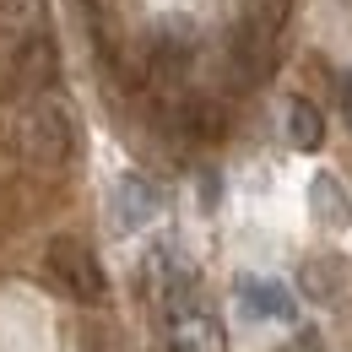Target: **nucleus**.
Masks as SVG:
<instances>
[{
    "mask_svg": "<svg viewBox=\"0 0 352 352\" xmlns=\"http://www.w3.org/2000/svg\"><path fill=\"white\" fill-rule=\"evenodd\" d=\"M287 11H293V0H244L239 28H233V65H239V82L244 87H261L265 76H271Z\"/></svg>",
    "mask_w": 352,
    "mask_h": 352,
    "instance_id": "nucleus-1",
    "label": "nucleus"
},
{
    "mask_svg": "<svg viewBox=\"0 0 352 352\" xmlns=\"http://www.w3.org/2000/svg\"><path fill=\"white\" fill-rule=\"evenodd\" d=\"M22 157L33 168H65L76 157V114L60 98L38 92L28 103V114H22Z\"/></svg>",
    "mask_w": 352,
    "mask_h": 352,
    "instance_id": "nucleus-2",
    "label": "nucleus"
},
{
    "mask_svg": "<svg viewBox=\"0 0 352 352\" xmlns=\"http://www.w3.org/2000/svg\"><path fill=\"white\" fill-rule=\"evenodd\" d=\"M44 265L49 276L60 282V293H71L76 304H103V293H109V276H103V265H98V255H92L82 239H49L44 250Z\"/></svg>",
    "mask_w": 352,
    "mask_h": 352,
    "instance_id": "nucleus-3",
    "label": "nucleus"
},
{
    "mask_svg": "<svg viewBox=\"0 0 352 352\" xmlns=\"http://www.w3.org/2000/svg\"><path fill=\"white\" fill-rule=\"evenodd\" d=\"M54 76H60V49L49 33H28V38H16L11 44V60H6V82L16 92H28V98H38V92L54 87Z\"/></svg>",
    "mask_w": 352,
    "mask_h": 352,
    "instance_id": "nucleus-4",
    "label": "nucleus"
},
{
    "mask_svg": "<svg viewBox=\"0 0 352 352\" xmlns=\"http://www.w3.org/2000/svg\"><path fill=\"white\" fill-rule=\"evenodd\" d=\"M157 206H163V195H157V184L146 174H125L114 184V201H109V222L120 228V233H135V228H146V222L157 217Z\"/></svg>",
    "mask_w": 352,
    "mask_h": 352,
    "instance_id": "nucleus-5",
    "label": "nucleus"
},
{
    "mask_svg": "<svg viewBox=\"0 0 352 352\" xmlns=\"http://www.w3.org/2000/svg\"><path fill=\"white\" fill-rule=\"evenodd\" d=\"M239 309L250 314V320H293V293H287V282H276V276H239Z\"/></svg>",
    "mask_w": 352,
    "mask_h": 352,
    "instance_id": "nucleus-6",
    "label": "nucleus"
},
{
    "mask_svg": "<svg viewBox=\"0 0 352 352\" xmlns=\"http://www.w3.org/2000/svg\"><path fill=\"white\" fill-rule=\"evenodd\" d=\"M168 347L174 352H222V331L201 304L174 309L168 314Z\"/></svg>",
    "mask_w": 352,
    "mask_h": 352,
    "instance_id": "nucleus-7",
    "label": "nucleus"
},
{
    "mask_svg": "<svg viewBox=\"0 0 352 352\" xmlns=\"http://www.w3.org/2000/svg\"><path fill=\"white\" fill-rule=\"evenodd\" d=\"M309 206H314V217L325 222V228H347V217H352L347 190H342V179H336V174H314V184H309Z\"/></svg>",
    "mask_w": 352,
    "mask_h": 352,
    "instance_id": "nucleus-8",
    "label": "nucleus"
},
{
    "mask_svg": "<svg viewBox=\"0 0 352 352\" xmlns=\"http://www.w3.org/2000/svg\"><path fill=\"white\" fill-rule=\"evenodd\" d=\"M287 141L298 152H320V141H325V120L309 98H287Z\"/></svg>",
    "mask_w": 352,
    "mask_h": 352,
    "instance_id": "nucleus-9",
    "label": "nucleus"
},
{
    "mask_svg": "<svg viewBox=\"0 0 352 352\" xmlns=\"http://www.w3.org/2000/svg\"><path fill=\"white\" fill-rule=\"evenodd\" d=\"M0 33L11 44L28 33H44V0H0Z\"/></svg>",
    "mask_w": 352,
    "mask_h": 352,
    "instance_id": "nucleus-10",
    "label": "nucleus"
},
{
    "mask_svg": "<svg viewBox=\"0 0 352 352\" xmlns=\"http://www.w3.org/2000/svg\"><path fill=\"white\" fill-rule=\"evenodd\" d=\"M342 287V271L336 265H325V261H309L304 265V293L309 298H320V304H331V293Z\"/></svg>",
    "mask_w": 352,
    "mask_h": 352,
    "instance_id": "nucleus-11",
    "label": "nucleus"
},
{
    "mask_svg": "<svg viewBox=\"0 0 352 352\" xmlns=\"http://www.w3.org/2000/svg\"><path fill=\"white\" fill-rule=\"evenodd\" d=\"M276 352H325V347H320V331H298L287 347H276Z\"/></svg>",
    "mask_w": 352,
    "mask_h": 352,
    "instance_id": "nucleus-12",
    "label": "nucleus"
},
{
    "mask_svg": "<svg viewBox=\"0 0 352 352\" xmlns=\"http://www.w3.org/2000/svg\"><path fill=\"white\" fill-rule=\"evenodd\" d=\"M336 87H342V120L352 125V71L342 76V82H336Z\"/></svg>",
    "mask_w": 352,
    "mask_h": 352,
    "instance_id": "nucleus-13",
    "label": "nucleus"
}]
</instances>
